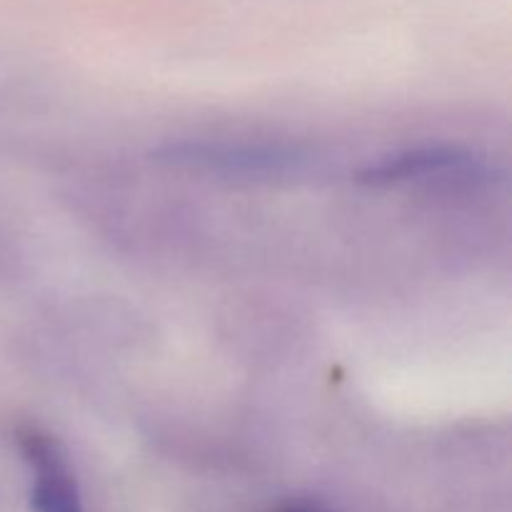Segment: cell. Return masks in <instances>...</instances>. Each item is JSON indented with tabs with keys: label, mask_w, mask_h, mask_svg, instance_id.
I'll return each mask as SVG.
<instances>
[{
	"label": "cell",
	"mask_w": 512,
	"mask_h": 512,
	"mask_svg": "<svg viewBox=\"0 0 512 512\" xmlns=\"http://www.w3.org/2000/svg\"><path fill=\"white\" fill-rule=\"evenodd\" d=\"M155 160L175 168L200 170L218 175H283L298 168L300 158L295 150L280 145L250 143H218V140H185L168 143L155 150Z\"/></svg>",
	"instance_id": "cell-1"
},
{
	"label": "cell",
	"mask_w": 512,
	"mask_h": 512,
	"mask_svg": "<svg viewBox=\"0 0 512 512\" xmlns=\"http://www.w3.org/2000/svg\"><path fill=\"white\" fill-rule=\"evenodd\" d=\"M480 163L468 150L435 145V148H413L403 153L385 155L378 163H370L358 173L363 185H400L413 180H455L480 173Z\"/></svg>",
	"instance_id": "cell-2"
},
{
	"label": "cell",
	"mask_w": 512,
	"mask_h": 512,
	"mask_svg": "<svg viewBox=\"0 0 512 512\" xmlns=\"http://www.w3.org/2000/svg\"><path fill=\"white\" fill-rule=\"evenodd\" d=\"M20 450L35 470V485L30 503L35 512H83L78 485L65 463L58 440L35 428L20 433Z\"/></svg>",
	"instance_id": "cell-3"
},
{
	"label": "cell",
	"mask_w": 512,
	"mask_h": 512,
	"mask_svg": "<svg viewBox=\"0 0 512 512\" xmlns=\"http://www.w3.org/2000/svg\"><path fill=\"white\" fill-rule=\"evenodd\" d=\"M275 512H328L318 505H310V503H288V505H280Z\"/></svg>",
	"instance_id": "cell-4"
}]
</instances>
